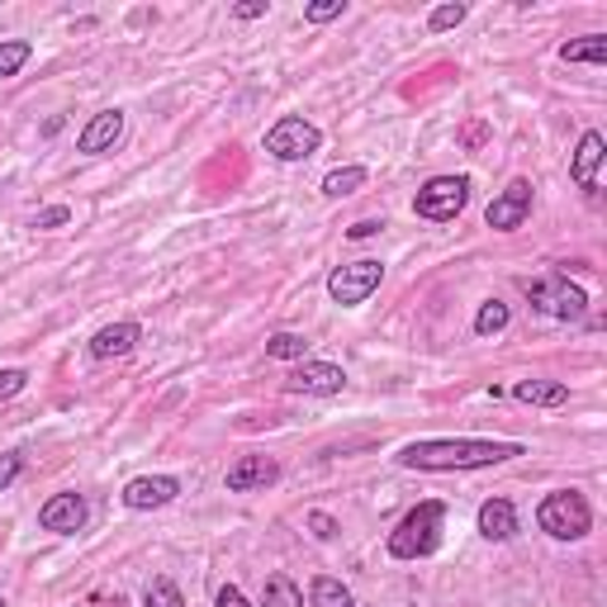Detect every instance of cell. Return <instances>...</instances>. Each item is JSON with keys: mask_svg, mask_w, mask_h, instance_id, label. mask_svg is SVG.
<instances>
[{"mask_svg": "<svg viewBox=\"0 0 607 607\" xmlns=\"http://www.w3.org/2000/svg\"><path fill=\"white\" fill-rule=\"evenodd\" d=\"M523 456L517 442H480V437H456V442H413L399 451V466L409 470H484L503 460Z\"/></svg>", "mask_w": 607, "mask_h": 607, "instance_id": "1", "label": "cell"}, {"mask_svg": "<svg viewBox=\"0 0 607 607\" xmlns=\"http://www.w3.org/2000/svg\"><path fill=\"white\" fill-rule=\"evenodd\" d=\"M442 523H446V508L437 499L417 503V508L403 513V523L389 531V556L394 560H423L442 546Z\"/></svg>", "mask_w": 607, "mask_h": 607, "instance_id": "2", "label": "cell"}, {"mask_svg": "<svg viewBox=\"0 0 607 607\" xmlns=\"http://www.w3.org/2000/svg\"><path fill=\"white\" fill-rule=\"evenodd\" d=\"M537 523H541L546 537H556V541H580V537H588V527H594V508H588L584 494L560 489V494H546L541 499Z\"/></svg>", "mask_w": 607, "mask_h": 607, "instance_id": "3", "label": "cell"}, {"mask_svg": "<svg viewBox=\"0 0 607 607\" xmlns=\"http://www.w3.org/2000/svg\"><path fill=\"white\" fill-rule=\"evenodd\" d=\"M466 205H470V176H432L423 191H417L413 214L417 219H432V224H451Z\"/></svg>", "mask_w": 607, "mask_h": 607, "instance_id": "4", "label": "cell"}, {"mask_svg": "<svg viewBox=\"0 0 607 607\" xmlns=\"http://www.w3.org/2000/svg\"><path fill=\"white\" fill-rule=\"evenodd\" d=\"M527 295H531L537 309H546L551 318H565V323H580V318L588 313V295L580 290V285H570V276L537 280V285H527Z\"/></svg>", "mask_w": 607, "mask_h": 607, "instance_id": "5", "label": "cell"}, {"mask_svg": "<svg viewBox=\"0 0 607 607\" xmlns=\"http://www.w3.org/2000/svg\"><path fill=\"white\" fill-rule=\"evenodd\" d=\"M318 142H323V134L309 124V119H280L276 128L266 134V152L276 157V162H309V157L318 152Z\"/></svg>", "mask_w": 607, "mask_h": 607, "instance_id": "6", "label": "cell"}, {"mask_svg": "<svg viewBox=\"0 0 607 607\" xmlns=\"http://www.w3.org/2000/svg\"><path fill=\"white\" fill-rule=\"evenodd\" d=\"M380 280H385V266L366 256V262H352V266L332 271V276H328V295L352 309V304H366L375 290H380Z\"/></svg>", "mask_w": 607, "mask_h": 607, "instance_id": "7", "label": "cell"}, {"mask_svg": "<svg viewBox=\"0 0 607 607\" xmlns=\"http://www.w3.org/2000/svg\"><path fill=\"white\" fill-rule=\"evenodd\" d=\"M527 214H531V181L517 176V181H508V191L484 209V219H489V228H499V233H513V228H523Z\"/></svg>", "mask_w": 607, "mask_h": 607, "instance_id": "8", "label": "cell"}, {"mask_svg": "<svg viewBox=\"0 0 607 607\" xmlns=\"http://www.w3.org/2000/svg\"><path fill=\"white\" fill-rule=\"evenodd\" d=\"M181 494V484L171 480V474H142V480L124 484V508L134 513H148V508H167L171 499Z\"/></svg>", "mask_w": 607, "mask_h": 607, "instance_id": "9", "label": "cell"}, {"mask_svg": "<svg viewBox=\"0 0 607 607\" xmlns=\"http://www.w3.org/2000/svg\"><path fill=\"white\" fill-rule=\"evenodd\" d=\"M285 385H290L295 394H342L346 375H342V366H328V360H299V370Z\"/></svg>", "mask_w": 607, "mask_h": 607, "instance_id": "10", "label": "cell"}, {"mask_svg": "<svg viewBox=\"0 0 607 607\" xmlns=\"http://www.w3.org/2000/svg\"><path fill=\"white\" fill-rule=\"evenodd\" d=\"M38 527L43 531H62V537H71V531L85 527V499L81 494H57L38 508Z\"/></svg>", "mask_w": 607, "mask_h": 607, "instance_id": "11", "label": "cell"}, {"mask_svg": "<svg viewBox=\"0 0 607 607\" xmlns=\"http://www.w3.org/2000/svg\"><path fill=\"white\" fill-rule=\"evenodd\" d=\"M280 480V466L266 456H242L238 466H228V494H248V489H266Z\"/></svg>", "mask_w": 607, "mask_h": 607, "instance_id": "12", "label": "cell"}, {"mask_svg": "<svg viewBox=\"0 0 607 607\" xmlns=\"http://www.w3.org/2000/svg\"><path fill=\"white\" fill-rule=\"evenodd\" d=\"M124 138V114L119 110H105V114H95L91 124L81 128V138H77V152H110L114 142Z\"/></svg>", "mask_w": 607, "mask_h": 607, "instance_id": "13", "label": "cell"}, {"mask_svg": "<svg viewBox=\"0 0 607 607\" xmlns=\"http://www.w3.org/2000/svg\"><path fill=\"white\" fill-rule=\"evenodd\" d=\"M603 157H607V142L603 134H584L580 138V152H574V162H570V176L580 191H598V167H603Z\"/></svg>", "mask_w": 607, "mask_h": 607, "instance_id": "14", "label": "cell"}, {"mask_svg": "<svg viewBox=\"0 0 607 607\" xmlns=\"http://www.w3.org/2000/svg\"><path fill=\"white\" fill-rule=\"evenodd\" d=\"M142 337V328L138 323H110V328H100L95 337H91V356L95 360H114V356H128L138 346Z\"/></svg>", "mask_w": 607, "mask_h": 607, "instance_id": "15", "label": "cell"}, {"mask_svg": "<svg viewBox=\"0 0 607 607\" xmlns=\"http://www.w3.org/2000/svg\"><path fill=\"white\" fill-rule=\"evenodd\" d=\"M513 531H517L513 503H508V499H489L484 508H480V537H489V541H508Z\"/></svg>", "mask_w": 607, "mask_h": 607, "instance_id": "16", "label": "cell"}, {"mask_svg": "<svg viewBox=\"0 0 607 607\" xmlns=\"http://www.w3.org/2000/svg\"><path fill=\"white\" fill-rule=\"evenodd\" d=\"M513 394L523 403H537V409H556V403L570 399V385H560V380H517Z\"/></svg>", "mask_w": 607, "mask_h": 607, "instance_id": "17", "label": "cell"}, {"mask_svg": "<svg viewBox=\"0 0 607 607\" xmlns=\"http://www.w3.org/2000/svg\"><path fill=\"white\" fill-rule=\"evenodd\" d=\"M366 181H370V176H366V167H342V171H328V176H323V195H332V199L356 195Z\"/></svg>", "mask_w": 607, "mask_h": 607, "instance_id": "18", "label": "cell"}, {"mask_svg": "<svg viewBox=\"0 0 607 607\" xmlns=\"http://www.w3.org/2000/svg\"><path fill=\"white\" fill-rule=\"evenodd\" d=\"M508 318H513V309L503 299H484L480 313H474V332H480V337H494V332L508 328Z\"/></svg>", "mask_w": 607, "mask_h": 607, "instance_id": "19", "label": "cell"}, {"mask_svg": "<svg viewBox=\"0 0 607 607\" xmlns=\"http://www.w3.org/2000/svg\"><path fill=\"white\" fill-rule=\"evenodd\" d=\"M560 57H565V62H607V38L603 34H588V38H580V43H565V48H560Z\"/></svg>", "mask_w": 607, "mask_h": 607, "instance_id": "20", "label": "cell"}, {"mask_svg": "<svg viewBox=\"0 0 607 607\" xmlns=\"http://www.w3.org/2000/svg\"><path fill=\"white\" fill-rule=\"evenodd\" d=\"M28 57H34V43H28V38H5V43H0V81L14 77Z\"/></svg>", "mask_w": 607, "mask_h": 607, "instance_id": "21", "label": "cell"}, {"mask_svg": "<svg viewBox=\"0 0 607 607\" xmlns=\"http://www.w3.org/2000/svg\"><path fill=\"white\" fill-rule=\"evenodd\" d=\"M309 598H313V607H356L352 594H346V588H342L337 580H328V574H318V580H313Z\"/></svg>", "mask_w": 607, "mask_h": 607, "instance_id": "22", "label": "cell"}, {"mask_svg": "<svg viewBox=\"0 0 607 607\" xmlns=\"http://www.w3.org/2000/svg\"><path fill=\"white\" fill-rule=\"evenodd\" d=\"M262 607H304V594L285 580V574H271L266 580V603Z\"/></svg>", "mask_w": 607, "mask_h": 607, "instance_id": "23", "label": "cell"}, {"mask_svg": "<svg viewBox=\"0 0 607 607\" xmlns=\"http://www.w3.org/2000/svg\"><path fill=\"white\" fill-rule=\"evenodd\" d=\"M304 352H309V342H304L299 332H276V337L266 342V356H276V360H304Z\"/></svg>", "mask_w": 607, "mask_h": 607, "instance_id": "24", "label": "cell"}, {"mask_svg": "<svg viewBox=\"0 0 607 607\" xmlns=\"http://www.w3.org/2000/svg\"><path fill=\"white\" fill-rule=\"evenodd\" d=\"M142 607H185V598H181V588L171 580H152L148 594H142Z\"/></svg>", "mask_w": 607, "mask_h": 607, "instance_id": "25", "label": "cell"}, {"mask_svg": "<svg viewBox=\"0 0 607 607\" xmlns=\"http://www.w3.org/2000/svg\"><path fill=\"white\" fill-rule=\"evenodd\" d=\"M460 20H466V5H437V10H432V34H442V28H456Z\"/></svg>", "mask_w": 607, "mask_h": 607, "instance_id": "26", "label": "cell"}, {"mask_svg": "<svg viewBox=\"0 0 607 607\" xmlns=\"http://www.w3.org/2000/svg\"><path fill=\"white\" fill-rule=\"evenodd\" d=\"M342 10H346V0H318V5L304 10V20H309V24H328V20H337Z\"/></svg>", "mask_w": 607, "mask_h": 607, "instance_id": "27", "label": "cell"}, {"mask_svg": "<svg viewBox=\"0 0 607 607\" xmlns=\"http://www.w3.org/2000/svg\"><path fill=\"white\" fill-rule=\"evenodd\" d=\"M20 470H24V456H0V494H5V489L14 484V480H20Z\"/></svg>", "mask_w": 607, "mask_h": 607, "instance_id": "28", "label": "cell"}, {"mask_svg": "<svg viewBox=\"0 0 607 607\" xmlns=\"http://www.w3.org/2000/svg\"><path fill=\"white\" fill-rule=\"evenodd\" d=\"M24 385H28V375H24V370H0V403L14 399Z\"/></svg>", "mask_w": 607, "mask_h": 607, "instance_id": "29", "label": "cell"}, {"mask_svg": "<svg viewBox=\"0 0 607 607\" xmlns=\"http://www.w3.org/2000/svg\"><path fill=\"white\" fill-rule=\"evenodd\" d=\"M67 219H71V209H67V205H53V209H43V214H38L34 228H62Z\"/></svg>", "mask_w": 607, "mask_h": 607, "instance_id": "30", "label": "cell"}, {"mask_svg": "<svg viewBox=\"0 0 607 607\" xmlns=\"http://www.w3.org/2000/svg\"><path fill=\"white\" fill-rule=\"evenodd\" d=\"M309 527H313V537H323V541L337 537V523H332L328 513H313V517H309Z\"/></svg>", "mask_w": 607, "mask_h": 607, "instance_id": "31", "label": "cell"}, {"mask_svg": "<svg viewBox=\"0 0 607 607\" xmlns=\"http://www.w3.org/2000/svg\"><path fill=\"white\" fill-rule=\"evenodd\" d=\"M214 607H252L248 598H242V588H233V584H224L219 588V598H214Z\"/></svg>", "mask_w": 607, "mask_h": 607, "instance_id": "32", "label": "cell"}, {"mask_svg": "<svg viewBox=\"0 0 607 607\" xmlns=\"http://www.w3.org/2000/svg\"><path fill=\"white\" fill-rule=\"evenodd\" d=\"M380 219H360V224H352V228H346V238H352V242H360V238H375V233H380Z\"/></svg>", "mask_w": 607, "mask_h": 607, "instance_id": "33", "label": "cell"}, {"mask_svg": "<svg viewBox=\"0 0 607 607\" xmlns=\"http://www.w3.org/2000/svg\"><path fill=\"white\" fill-rule=\"evenodd\" d=\"M233 14H238V20H262V14H266V0H248V5H238Z\"/></svg>", "mask_w": 607, "mask_h": 607, "instance_id": "34", "label": "cell"}, {"mask_svg": "<svg viewBox=\"0 0 607 607\" xmlns=\"http://www.w3.org/2000/svg\"><path fill=\"white\" fill-rule=\"evenodd\" d=\"M91 607H128V603H124L119 594H95V598H91Z\"/></svg>", "mask_w": 607, "mask_h": 607, "instance_id": "35", "label": "cell"}, {"mask_svg": "<svg viewBox=\"0 0 607 607\" xmlns=\"http://www.w3.org/2000/svg\"><path fill=\"white\" fill-rule=\"evenodd\" d=\"M0 607H5V598H0Z\"/></svg>", "mask_w": 607, "mask_h": 607, "instance_id": "36", "label": "cell"}]
</instances>
